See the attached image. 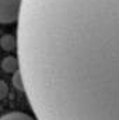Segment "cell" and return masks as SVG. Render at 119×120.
Listing matches in <instances>:
<instances>
[{
	"label": "cell",
	"mask_w": 119,
	"mask_h": 120,
	"mask_svg": "<svg viewBox=\"0 0 119 120\" xmlns=\"http://www.w3.org/2000/svg\"><path fill=\"white\" fill-rule=\"evenodd\" d=\"M17 22L36 120H119V0H23Z\"/></svg>",
	"instance_id": "6da1fadb"
},
{
	"label": "cell",
	"mask_w": 119,
	"mask_h": 120,
	"mask_svg": "<svg viewBox=\"0 0 119 120\" xmlns=\"http://www.w3.org/2000/svg\"><path fill=\"white\" fill-rule=\"evenodd\" d=\"M23 0H0V24L17 22L21 13Z\"/></svg>",
	"instance_id": "7a4b0ae2"
},
{
	"label": "cell",
	"mask_w": 119,
	"mask_h": 120,
	"mask_svg": "<svg viewBox=\"0 0 119 120\" xmlns=\"http://www.w3.org/2000/svg\"><path fill=\"white\" fill-rule=\"evenodd\" d=\"M1 68L4 73H16L17 70H20V63H18V57L14 56H7L1 61Z\"/></svg>",
	"instance_id": "3957f363"
},
{
	"label": "cell",
	"mask_w": 119,
	"mask_h": 120,
	"mask_svg": "<svg viewBox=\"0 0 119 120\" xmlns=\"http://www.w3.org/2000/svg\"><path fill=\"white\" fill-rule=\"evenodd\" d=\"M0 120H36V119H34L32 116L27 115V113H23V112H10V113L1 116Z\"/></svg>",
	"instance_id": "277c9868"
},
{
	"label": "cell",
	"mask_w": 119,
	"mask_h": 120,
	"mask_svg": "<svg viewBox=\"0 0 119 120\" xmlns=\"http://www.w3.org/2000/svg\"><path fill=\"white\" fill-rule=\"evenodd\" d=\"M11 84H13V85H14L18 91H24V82H23V77H21L20 70H17V71L14 73V77H13Z\"/></svg>",
	"instance_id": "5b68a950"
},
{
	"label": "cell",
	"mask_w": 119,
	"mask_h": 120,
	"mask_svg": "<svg viewBox=\"0 0 119 120\" xmlns=\"http://www.w3.org/2000/svg\"><path fill=\"white\" fill-rule=\"evenodd\" d=\"M0 43H1V48H3L4 50H11V49L14 48V39L11 38V35H4V36L1 38Z\"/></svg>",
	"instance_id": "8992f818"
},
{
	"label": "cell",
	"mask_w": 119,
	"mask_h": 120,
	"mask_svg": "<svg viewBox=\"0 0 119 120\" xmlns=\"http://www.w3.org/2000/svg\"><path fill=\"white\" fill-rule=\"evenodd\" d=\"M7 94H8V85L3 80H0V101L4 99L7 96Z\"/></svg>",
	"instance_id": "52a82bcc"
}]
</instances>
